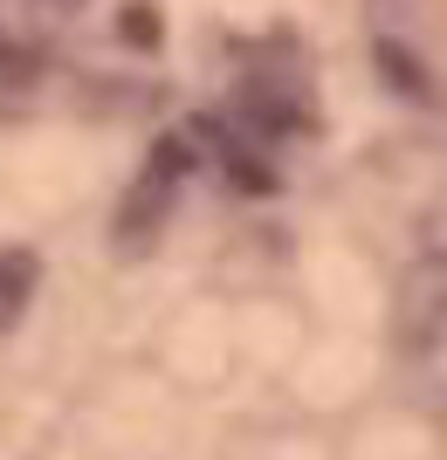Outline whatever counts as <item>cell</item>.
I'll return each mask as SVG.
<instances>
[{
	"label": "cell",
	"instance_id": "6da1fadb",
	"mask_svg": "<svg viewBox=\"0 0 447 460\" xmlns=\"http://www.w3.org/2000/svg\"><path fill=\"white\" fill-rule=\"evenodd\" d=\"M399 323L420 337V344H441L447 337V261H420L399 288Z\"/></svg>",
	"mask_w": 447,
	"mask_h": 460
}]
</instances>
